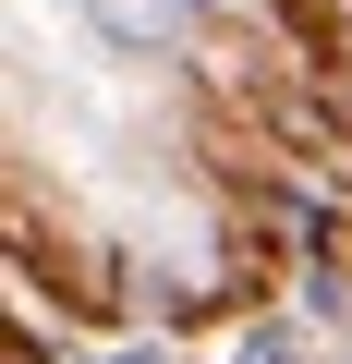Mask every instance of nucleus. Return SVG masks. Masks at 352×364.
<instances>
[{"mask_svg":"<svg viewBox=\"0 0 352 364\" xmlns=\"http://www.w3.org/2000/svg\"><path fill=\"white\" fill-rule=\"evenodd\" d=\"M110 49H183L195 37V0H85Z\"/></svg>","mask_w":352,"mask_h":364,"instance_id":"obj_1","label":"nucleus"},{"mask_svg":"<svg viewBox=\"0 0 352 364\" xmlns=\"http://www.w3.org/2000/svg\"><path fill=\"white\" fill-rule=\"evenodd\" d=\"M231 364H292V328H243V340H231Z\"/></svg>","mask_w":352,"mask_h":364,"instance_id":"obj_2","label":"nucleus"}]
</instances>
